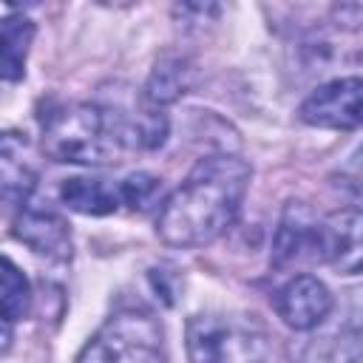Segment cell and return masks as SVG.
<instances>
[{"instance_id": "1", "label": "cell", "mask_w": 363, "mask_h": 363, "mask_svg": "<svg viewBox=\"0 0 363 363\" xmlns=\"http://www.w3.org/2000/svg\"><path fill=\"white\" fill-rule=\"evenodd\" d=\"M250 164L235 153H213L196 162L182 187H176L159 210L156 233L167 247L213 244L235 221L250 187Z\"/></svg>"}, {"instance_id": "2", "label": "cell", "mask_w": 363, "mask_h": 363, "mask_svg": "<svg viewBox=\"0 0 363 363\" xmlns=\"http://www.w3.org/2000/svg\"><path fill=\"white\" fill-rule=\"evenodd\" d=\"M43 147L54 162L102 164L119 145L102 105L71 102L57 105L43 116Z\"/></svg>"}, {"instance_id": "3", "label": "cell", "mask_w": 363, "mask_h": 363, "mask_svg": "<svg viewBox=\"0 0 363 363\" xmlns=\"http://www.w3.org/2000/svg\"><path fill=\"white\" fill-rule=\"evenodd\" d=\"M187 354L193 363H264L267 329L255 315H196L187 323Z\"/></svg>"}, {"instance_id": "4", "label": "cell", "mask_w": 363, "mask_h": 363, "mask_svg": "<svg viewBox=\"0 0 363 363\" xmlns=\"http://www.w3.org/2000/svg\"><path fill=\"white\" fill-rule=\"evenodd\" d=\"M77 363H167L162 326L145 309H122L82 346Z\"/></svg>"}, {"instance_id": "5", "label": "cell", "mask_w": 363, "mask_h": 363, "mask_svg": "<svg viewBox=\"0 0 363 363\" xmlns=\"http://www.w3.org/2000/svg\"><path fill=\"white\" fill-rule=\"evenodd\" d=\"M360 96L363 82L357 77H340L318 85L301 105V119L315 128L354 130L360 125Z\"/></svg>"}, {"instance_id": "6", "label": "cell", "mask_w": 363, "mask_h": 363, "mask_svg": "<svg viewBox=\"0 0 363 363\" xmlns=\"http://www.w3.org/2000/svg\"><path fill=\"white\" fill-rule=\"evenodd\" d=\"M14 235L48 261H68L74 252L68 221L48 201H26L14 218Z\"/></svg>"}, {"instance_id": "7", "label": "cell", "mask_w": 363, "mask_h": 363, "mask_svg": "<svg viewBox=\"0 0 363 363\" xmlns=\"http://www.w3.org/2000/svg\"><path fill=\"white\" fill-rule=\"evenodd\" d=\"M301 261H320V218L303 201H289L275 230L272 267L286 269Z\"/></svg>"}, {"instance_id": "8", "label": "cell", "mask_w": 363, "mask_h": 363, "mask_svg": "<svg viewBox=\"0 0 363 363\" xmlns=\"http://www.w3.org/2000/svg\"><path fill=\"white\" fill-rule=\"evenodd\" d=\"M272 303H275L278 318L286 326L298 329V332L320 326L329 318V312H332V295H329L326 284L320 278L309 275V272L289 278L275 292Z\"/></svg>"}, {"instance_id": "9", "label": "cell", "mask_w": 363, "mask_h": 363, "mask_svg": "<svg viewBox=\"0 0 363 363\" xmlns=\"http://www.w3.org/2000/svg\"><path fill=\"white\" fill-rule=\"evenodd\" d=\"M37 187V162L20 133H0V210H20Z\"/></svg>"}, {"instance_id": "10", "label": "cell", "mask_w": 363, "mask_h": 363, "mask_svg": "<svg viewBox=\"0 0 363 363\" xmlns=\"http://www.w3.org/2000/svg\"><path fill=\"white\" fill-rule=\"evenodd\" d=\"M320 261L346 275L360 269V210L349 207L320 218Z\"/></svg>"}, {"instance_id": "11", "label": "cell", "mask_w": 363, "mask_h": 363, "mask_svg": "<svg viewBox=\"0 0 363 363\" xmlns=\"http://www.w3.org/2000/svg\"><path fill=\"white\" fill-rule=\"evenodd\" d=\"M60 199L65 207L82 213V216H108L119 210V187L108 184L105 179H88L74 176L65 179L60 187Z\"/></svg>"}, {"instance_id": "12", "label": "cell", "mask_w": 363, "mask_h": 363, "mask_svg": "<svg viewBox=\"0 0 363 363\" xmlns=\"http://www.w3.org/2000/svg\"><path fill=\"white\" fill-rule=\"evenodd\" d=\"M34 40V23L23 14L0 20V79H20L26 74L28 45Z\"/></svg>"}, {"instance_id": "13", "label": "cell", "mask_w": 363, "mask_h": 363, "mask_svg": "<svg viewBox=\"0 0 363 363\" xmlns=\"http://www.w3.org/2000/svg\"><path fill=\"white\" fill-rule=\"evenodd\" d=\"M303 363H360V332L357 326L335 329L312 337L303 349Z\"/></svg>"}, {"instance_id": "14", "label": "cell", "mask_w": 363, "mask_h": 363, "mask_svg": "<svg viewBox=\"0 0 363 363\" xmlns=\"http://www.w3.org/2000/svg\"><path fill=\"white\" fill-rule=\"evenodd\" d=\"M28 309H31L28 278L11 258L0 255V320L14 323V320L26 318Z\"/></svg>"}, {"instance_id": "15", "label": "cell", "mask_w": 363, "mask_h": 363, "mask_svg": "<svg viewBox=\"0 0 363 363\" xmlns=\"http://www.w3.org/2000/svg\"><path fill=\"white\" fill-rule=\"evenodd\" d=\"M184 74H187V68L182 65V60H162L153 68V74H150V79L145 85V96L142 99L150 108L162 111V105H170V102H176L184 94V88H187Z\"/></svg>"}, {"instance_id": "16", "label": "cell", "mask_w": 363, "mask_h": 363, "mask_svg": "<svg viewBox=\"0 0 363 363\" xmlns=\"http://www.w3.org/2000/svg\"><path fill=\"white\" fill-rule=\"evenodd\" d=\"M116 187H119V201L133 207V210H147L162 196V182L150 173H130Z\"/></svg>"}, {"instance_id": "17", "label": "cell", "mask_w": 363, "mask_h": 363, "mask_svg": "<svg viewBox=\"0 0 363 363\" xmlns=\"http://www.w3.org/2000/svg\"><path fill=\"white\" fill-rule=\"evenodd\" d=\"M9 340H11V323L0 320V352L9 346Z\"/></svg>"}]
</instances>
